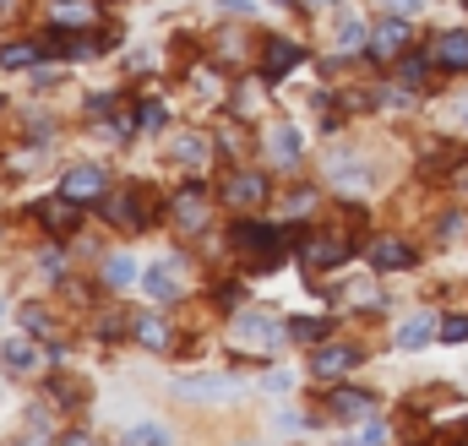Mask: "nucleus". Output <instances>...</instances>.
I'll return each instance as SVG.
<instances>
[{"label": "nucleus", "instance_id": "nucleus-1", "mask_svg": "<svg viewBox=\"0 0 468 446\" xmlns=\"http://www.w3.org/2000/svg\"><path fill=\"white\" fill-rule=\"evenodd\" d=\"M229 245H234V256H245L251 273H267V267H278V256H284V229L245 218V223L229 229Z\"/></svg>", "mask_w": 468, "mask_h": 446}, {"label": "nucleus", "instance_id": "nucleus-2", "mask_svg": "<svg viewBox=\"0 0 468 446\" xmlns=\"http://www.w3.org/2000/svg\"><path fill=\"white\" fill-rule=\"evenodd\" d=\"M229 338H234V349H245V354H273V349L289 338V327H284L273 311H240V316L229 322Z\"/></svg>", "mask_w": 468, "mask_h": 446}, {"label": "nucleus", "instance_id": "nucleus-3", "mask_svg": "<svg viewBox=\"0 0 468 446\" xmlns=\"http://www.w3.org/2000/svg\"><path fill=\"white\" fill-rule=\"evenodd\" d=\"M60 196L65 202H104L109 196V174L98 169V164H76V169H65V180H60Z\"/></svg>", "mask_w": 468, "mask_h": 446}, {"label": "nucleus", "instance_id": "nucleus-4", "mask_svg": "<svg viewBox=\"0 0 468 446\" xmlns=\"http://www.w3.org/2000/svg\"><path fill=\"white\" fill-rule=\"evenodd\" d=\"M142 289H147V300H158V305H169V300H180V262H153L147 273H142Z\"/></svg>", "mask_w": 468, "mask_h": 446}, {"label": "nucleus", "instance_id": "nucleus-5", "mask_svg": "<svg viewBox=\"0 0 468 446\" xmlns=\"http://www.w3.org/2000/svg\"><path fill=\"white\" fill-rule=\"evenodd\" d=\"M174 392L180 398H196V403H218V398L234 392V376H180Z\"/></svg>", "mask_w": 468, "mask_h": 446}, {"label": "nucleus", "instance_id": "nucleus-6", "mask_svg": "<svg viewBox=\"0 0 468 446\" xmlns=\"http://www.w3.org/2000/svg\"><path fill=\"white\" fill-rule=\"evenodd\" d=\"M403 49H409V22H403V16H393V22H382V27L371 33V55H376V60H398Z\"/></svg>", "mask_w": 468, "mask_h": 446}, {"label": "nucleus", "instance_id": "nucleus-7", "mask_svg": "<svg viewBox=\"0 0 468 446\" xmlns=\"http://www.w3.org/2000/svg\"><path fill=\"white\" fill-rule=\"evenodd\" d=\"M300 60H305V49H300L294 38H273V44H267V60H262V76L278 82V76H289Z\"/></svg>", "mask_w": 468, "mask_h": 446}, {"label": "nucleus", "instance_id": "nucleus-8", "mask_svg": "<svg viewBox=\"0 0 468 446\" xmlns=\"http://www.w3.org/2000/svg\"><path fill=\"white\" fill-rule=\"evenodd\" d=\"M174 223H180V229H202V223H207V191H202V180H191V185L174 196Z\"/></svg>", "mask_w": 468, "mask_h": 446}, {"label": "nucleus", "instance_id": "nucleus-9", "mask_svg": "<svg viewBox=\"0 0 468 446\" xmlns=\"http://www.w3.org/2000/svg\"><path fill=\"white\" fill-rule=\"evenodd\" d=\"M327 409H333L338 420H371V414H376V392H360V387H338V392L327 398Z\"/></svg>", "mask_w": 468, "mask_h": 446}, {"label": "nucleus", "instance_id": "nucleus-10", "mask_svg": "<svg viewBox=\"0 0 468 446\" xmlns=\"http://www.w3.org/2000/svg\"><path fill=\"white\" fill-rule=\"evenodd\" d=\"M0 365H5L11 376H27V371L38 365V349H33V332H16V338H5V343H0Z\"/></svg>", "mask_w": 468, "mask_h": 446}, {"label": "nucleus", "instance_id": "nucleus-11", "mask_svg": "<svg viewBox=\"0 0 468 446\" xmlns=\"http://www.w3.org/2000/svg\"><path fill=\"white\" fill-rule=\"evenodd\" d=\"M360 360H365V354H360L354 343H327V349L316 354V376H322V382H333V376H344V371H354Z\"/></svg>", "mask_w": 468, "mask_h": 446}, {"label": "nucleus", "instance_id": "nucleus-12", "mask_svg": "<svg viewBox=\"0 0 468 446\" xmlns=\"http://www.w3.org/2000/svg\"><path fill=\"white\" fill-rule=\"evenodd\" d=\"M431 60L447 71H468V33H436L431 38Z\"/></svg>", "mask_w": 468, "mask_h": 446}, {"label": "nucleus", "instance_id": "nucleus-13", "mask_svg": "<svg viewBox=\"0 0 468 446\" xmlns=\"http://www.w3.org/2000/svg\"><path fill=\"white\" fill-rule=\"evenodd\" d=\"M33 218H38L49 234H71V229H76V202H65V196L38 202V207H33Z\"/></svg>", "mask_w": 468, "mask_h": 446}, {"label": "nucleus", "instance_id": "nucleus-14", "mask_svg": "<svg viewBox=\"0 0 468 446\" xmlns=\"http://www.w3.org/2000/svg\"><path fill=\"white\" fill-rule=\"evenodd\" d=\"M371 267L403 273V267H414V245H409V240H376V245H371Z\"/></svg>", "mask_w": 468, "mask_h": 446}, {"label": "nucleus", "instance_id": "nucleus-15", "mask_svg": "<svg viewBox=\"0 0 468 446\" xmlns=\"http://www.w3.org/2000/svg\"><path fill=\"white\" fill-rule=\"evenodd\" d=\"M44 55H60V44H55V38H49V44H5V49H0V65H5V71H27V65H38Z\"/></svg>", "mask_w": 468, "mask_h": 446}, {"label": "nucleus", "instance_id": "nucleus-16", "mask_svg": "<svg viewBox=\"0 0 468 446\" xmlns=\"http://www.w3.org/2000/svg\"><path fill=\"white\" fill-rule=\"evenodd\" d=\"M300 153H305V142H300V131H294V125H278V131L267 136V158H273V164L294 169V164H300Z\"/></svg>", "mask_w": 468, "mask_h": 446}, {"label": "nucleus", "instance_id": "nucleus-17", "mask_svg": "<svg viewBox=\"0 0 468 446\" xmlns=\"http://www.w3.org/2000/svg\"><path fill=\"white\" fill-rule=\"evenodd\" d=\"M224 196H229V207H262L267 202V180L262 174H234Z\"/></svg>", "mask_w": 468, "mask_h": 446}, {"label": "nucleus", "instance_id": "nucleus-18", "mask_svg": "<svg viewBox=\"0 0 468 446\" xmlns=\"http://www.w3.org/2000/svg\"><path fill=\"white\" fill-rule=\"evenodd\" d=\"M436 332H442V327H436V316H431V311H420V316H409V322L398 327V349H425Z\"/></svg>", "mask_w": 468, "mask_h": 446}, {"label": "nucleus", "instance_id": "nucleus-19", "mask_svg": "<svg viewBox=\"0 0 468 446\" xmlns=\"http://www.w3.org/2000/svg\"><path fill=\"white\" fill-rule=\"evenodd\" d=\"M305 262L311 267H338V262H349V240H305Z\"/></svg>", "mask_w": 468, "mask_h": 446}, {"label": "nucleus", "instance_id": "nucleus-20", "mask_svg": "<svg viewBox=\"0 0 468 446\" xmlns=\"http://www.w3.org/2000/svg\"><path fill=\"white\" fill-rule=\"evenodd\" d=\"M333 180H338V191H365L371 185V174L354 158H333Z\"/></svg>", "mask_w": 468, "mask_h": 446}, {"label": "nucleus", "instance_id": "nucleus-21", "mask_svg": "<svg viewBox=\"0 0 468 446\" xmlns=\"http://www.w3.org/2000/svg\"><path fill=\"white\" fill-rule=\"evenodd\" d=\"M136 278H142V273H136L131 256H109V262H104V283H109V289H131Z\"/></svg>", "mask_w": 468, "mask_h": 446}, {"label": "nucleus", "instance_id": "nucleus-22", "mask_svg": "<svg viewBox=\"0 0 468 446\" xmlns=\"http://www.w3.org/2000/svg\"><path fill=\"white\" fill-rule=\"evenodd\" d=\"M136 338H142L153 354H164V349L174 343V338H169V327H164V316H142V322H136Z\"/></svg>", "mask_w": 468, "mask_h": 446}, {"label": "nucleus", "instance_id": "nucleus-23", "mask_svg": "<svg viewBox=\"0 0 468 446\" xmlns=\"http://www.w3.org/2000/svg\"><path fill=\"white\" fill-rule=\"evenodd\" d=\"M93 5L87 0H55V27H87Z\"/></svg>", "mask_w": 468, "mask_h": 446}, {"label": "nucleus", "instance_id": "nucleus-24", "mask_svg": "<svg viewBox=\"0 0 468 446\" xmlns=\"http://www.w3.org/2000/svg\"><path fill=\"white\" fill-rule=\"evenodd\" d=\"M109 218H115L120 229H147V218H142L136 196H115V202H109Z\"/></svg>", "mask_w": 468, "mask_h": 446}, {"label": "nucleus", "instance_id": "nucleus-25", "mask_svg": "<svg viewBox=\"0 0 468 446\" xmlns=\"http://www.w3.org/2000/svg\"><path fill=\"white\" fill-rule=\"evenodd\" d=\"M360 44H365V22L354 11H344L338 16V49H360Z\"/></svg>", "mask_w": 468, "mask_h": 446}, {"label": "nucleus", "instance_id": "nucleus-26", "mask_svg": "<svg viewBox=\"0 0 468 446\" xmlns=\"http://www.w3.org/2000/svg\"><path fill=\"white\" fill-rule=\"evenodd\" d=\"M125 446H174V441H169L164 425H131L125 431Z\"/></svg>", "mask_w": 468, "mask_h": 446}, {"label": "nucleus", "instance_id": "nucleus-27", "mask_svg": "<svg viewBox=\"0 0 468 446\" xmlns=\"http://www.w3.org/2000/svg\"><path fill=\"white\" fill-rule=\"evenodd\" d=\"M425 71H431V55H414V60H403V65H398L403 87H425Z\"/></svg>", "mask_w": 468, "mask_h": 446}, {"label": "nucleus", "instance_id": "nucleus-28", "mask_svg": "<svg viewBox=\"0 0 468 446\" xmlns=\"http://www.w3.org/2000/svg\"><path fill=\"white\" fill-rule=\"evenodd\" d=\"M174 158H180V164H202V158H207V142H202V136H180V142H174Z\"/></svg>", "mask_w": 468, "mask_h": 446}, {"label": "nucleus", "instance_id": "nucleus-29", "mask_svg": "<svg viewBox=\"0 0 468 446\" xmlns=\"http://www.w3.org/2000/svg\"><path fill=\"white\" fill-rule=\"evenodd\" d=\"M289 338H300V343H316V338H327V322H316V316H305V322H289Z\"/></svg>", "mask_w": 468, "mask_h": 446}, {"label": "nucleus", "instance_id": "nucleus-30", "mask_svg": "<svg viewBox=\"0 0 468 446\" xmlns=\"http://www.w3.org/2000/svg\"><path fill=\"white\" fill-rule=\"evenodd\" d=\"M164 120H169L164 104H142V109H136V131H164Z\"/></svg>", "mask_w": 468, "mask_h": 446}, {"label": "nucleus", "instance_id": "nucleus-31", "mask_svg": "<svg viewBox=\"0 0 468 446\" xmlns=\"http://www.w3.org/2000/svg\"><path fill=\"white\" fill-rule=\"evenodd\" d=\"M344 446H387V425H376V420H371L365 431H354Z\"/></svg>", "mask_w": 468, "mask_h": 446}, {"label": "nucleus", "instance_id": "nucleus-32", "mask_svg": "<svg viewBox=\"0 0 468 446\" xmlns=\"http://www.w3.org/2000/svg\"><path fill=\"white\" fill-rule=\"evenodd\" d=\"M38 267H44V278H65V256H60L55 245H49V251L38 256Z\"/></svg>", "mask_w": 468, "mask_h": 446}, {"label": "nucleus", "instance_id": "nucleus-33", "mask_svg": "<svg viewBox=\"0 0 468 446\" xmlns=\"http://www.w3.org/2000/svg\"><path fill=\"white\" fill-rule=\"evenodd\" d=\"M442 338H447V343H468V316H453V322H442Z\"/></svg>", "mask_w": 468, "mask_h": 446}, {"label": "nucleus", "instance_id": "nucleus-34", "mask_svg": "<svg viewBox=\"0 0 468 446\" xmlns=\"http://www.w3.org/2000/svg\"><path fill=\"white\" fill-rule=\"evenodd\" d=\"M22 327H27V332H49V316H44V305H27V311H22Z\"/></svg>", "mask_w": 468, "mask_h": 446}, {"label": "nucleus", "instance_id": "nucleus-35", "mask_svg": "<svg viewBox=\"0 0 468 446\" xmlns=\"http://www.w3.org/2000/svg\"><path fill=\"white\" fill-rule=\"evenodd\" d=\"M87 109L98 114V109H115V93H87Z\"/></svg>", "mask_w": 468, "mask_h": 446}, {"label": "nucleus", "instance_id": "nucleus-36", "mask_svg": "<svg viewBox=\"0 0 468 446\" xmlns=\"http://www.w3.org/2000/svg\"><path fill=\"white\" fill-rule=\"evenodd\" d=\"M387 5H393L398 16H414V11H425V0H387Z\"/></svg>", "mask_w": 468, "mask_h": 446}, {"label": "nucleus", "instance_id": "nucleus-37", "mask_svg": "<svg viewBox=\"0 0 468 446\" xmlns=\"http://www.w3.org/2000/svg\"><path fill=\"white\" fill-rule=\"evenodd\" d=\"M267 392H289V371H273L267 376Z\"/></svg>", "mask_w": 468, "mask_h": 446}, {"label": "nucleus", "instance_id": "nucleus-38", "mask_svg": "<svg viewBox=\"0 0 468 446\" xmlns=\"http://www.w3.org/2000/svg\"><path fill=\"white\" fill-rule=\"evenodd\" d=\"M60 446H93L87 436H60Z\"/></svg>", "mask_w": 468, "mask_h": 446}, {"label": "nucleus", "instance_id": "nucleus-39", "mask_svg": "<svg viewBox=\"0 0 468 446\" xmlns=\"http://www.w3.org/2000/svg\"><path fill=\"white\" fill-rule=\"evenodd\" d=\"M305 5H316V11H333V5H338V0H305Z\"/></svg>", "mask_w": 468, "mask_h": 446}, {"label": "nucleus", "instance_id": "nucleus-40", "mask_svg": "<svg viewBox=\"0 0 468 446\" xmlns=\"http://www.w3.org/2000/svg\"><path fill=\"white\" fill-rule=\"evenodd\" d=\"M11 446H44V436H22V441H11Z\"/></svg>", "mask_w": 468, "mask_h": 446}, {"label": "nucleus", "instance_id": "nucleus-41", "mask_svg": "<svg viewBox=\"0 0 468 446\" xmlns=\"http://www.w3.org/2000/svg\"><path fill=\"white\" fill-rule=\"evenodd\" d=\"M463 125H468V104H463Z\"/></svg>", "mask_w": 468, "mask_h": 446}, {"label": "nucleus", "instance_id": "nucleus-42", "mask_svg": "<svg viewBox=\"0 0 468 446\" xmlns=\"http://www.w3.org/2000/svg\"><path fill=\"white\" fill-rule=\"evenodd\" d=\"M278 5H294V0H278Z\"/></svg>", "mask_w": 468, "mask_h": 446}, {"label": "nucleus", "instance_id": "nucleus-43", "mask_svg": "<svg viewBox=\"0 0 468 446\" xmlns=\"http://www.w3.org/2000/svg\"><path fill=\"white\" fill-rule=\"evenodd\" d=\"M0 316H5V300H0Z\"/></svg>", "mask_w": 468, "mask_h": 446}]
</instances>
